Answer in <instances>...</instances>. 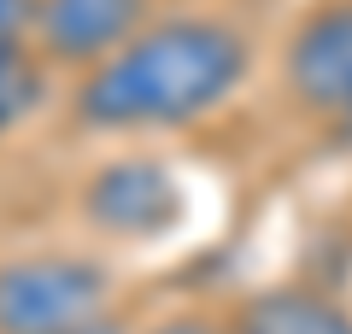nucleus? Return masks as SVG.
Returning a JSON list of instances; mask_svg holds the SVG:
<instances>
[{
    "mask_svg": "<svg viewBox=\"0 0 352 334\" xmlns=\"http://www.w3.org/2000/svg\"><path fill=\"white\" fill-rule=\"evenodd\" d=\"M247 65V36L212 12L147 18L118 53L82 71L71 111L88 129H182L229 106Z\"/></svg>",
    "mask_w": 352,
    "mask_h": 334,
    "instance_id": "nucleus-1",
    "label": "nucleus"
},
{
    "mask_svg": "<svg viewBox=\"0 0 352 334\" xmlns=\"http://www.w3.org/2000/svg\"><path fill=\"white\" fill-rule=\"evenodd\" d=\"M112 311L106 264L76 252H30L0 264V334H76Z\"/></svg>",
    "mask_w": 352,
    "mask_h": 334,
    "instance_id": "nucleus-2",
    "label": "nucleus"
},
{
    "mask_svg": "<svg viewBox=\"0 0 352 334\" xmlns=\"http://www.w3.org/2000/svg\"><path fill=\"white\" fill-rule=\"evenodd\" d=\"M288 94L317 124L352 135V0H317L288 36Z\"/></svg>",
    "mask_w": 352,
    "mask_h": 334,
    "instance_id": "nucleus-3",
    "label": "nucleus"
},
{
    "mask_svg": "<svg viewBox=\"0 0 352 334\" xmlns=\"http://www.w3.org/2000/svg\"><path fill=\"white\" fill-rule=\"evenodd\" d=\"M188 199L159 159H112L82 182V217L118 241H159L182 223Z\"/></svg>",
    "mask_w": 352,
    "mask_h": 334,
    "instance_id": "nucleus-4",
    "label": "nucleus"
},
{
    "mask_svg": "<svg viewBox=\"0 0 352 334\" xmlns=\"http://www.w3.org/2000/svg\"><path fill=\"white\" fill-rule=\"evenodd\" d=\"M153 18V0H36L30 6V47L47 65L88 71L118 53Z\"/></svg>",
    "mask_w": 352,
    "mask_h": 334,
    "instance_id": "nucleus-5",
    "label": "nucleus"
},
{
    "mask_svg": "<svg viewBox=\"0 0 352 334\" xmlns=\"http://www.w3.org/2000/svg\"><path fill=\"white\" fill-rule=\"evenodd\" d=\"M229 334H352V311L311 287H270L247 299Z\"/></svg>",
    "mask_w": 352,
    "mask_h": 334,
    "instance_id": "nucleus-6",
    "label": "nucleus"
},
{
    "mask_svg": "<svg viewBox=\"0 0 352 334\" xmlns=\"http://www.w3.org/2000/svg\"><path fill=\"white\" fill-rule=\"evenodd\" d=\"M47 94V59L30 41H0V135L18 129Z\"/></svg>",
    "mask_w": 352,
    "mask_h": 334,
    "instance_id": "nucleus-7",
    "label": "nucleus"
},
{
    "mask_svg": "<svg viewBox=\"0 0 352 334\" xmlns=\"http://www.w3.org/2000/svg\"><path fill=\"white\" fill-rule=\"evenodd\" d=\"M30 6L36 0H0V41H30Z\"/></svg>",
    "mask_w": 352,
    "mask_h": 334,
    "instance_id": "nucleus-8",
    "label": "nucleus"
},
{
    "mask_svg": "<svg viewBox=\"0 0 352 334\" xmlns=\"http://www.w3.org/2000/svg\"><path fill=\"white\" fill-rule=\"evenodd\" d=\"M153 334H229V329H217V322H206V317H170V322H159Z\"/></svg>",
    "mask_w": 352,
    "mask_h": 334,
    "instance_id": "nucleus-9",
    "label": "nucleus"
},
{
    "mask_svg": "<svg viewBox=\"0 0 352 334\" xmlns=\"http://www.w3.org/2000/svg\"><path fill=\"white\" fill-rule=\"evenodd\" d=\"M76 334H124V329H118V322H112V311H106L100 322H88V329H76Z\"/></svg>",
    "mask_w": 352,
    "mask_h": 334,
    "instance_id": "nucleus-10",
    "label": "nucleus"
}]
</instances>
